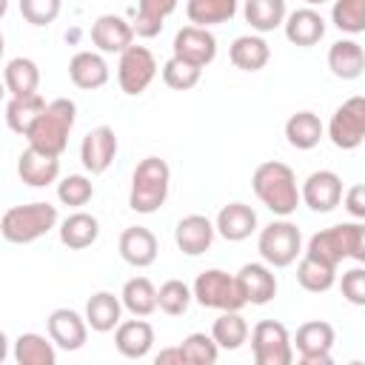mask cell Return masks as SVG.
<instances>
[{
	"instance_id": "1",
	"label": "cell",
	"mask_w": 365,
	"mask_h": 365,
	"mask_svg": "<svg viewBox=\"0 0 365 365\" xmlns=\"http://www.w3.org/2000/svg\"><path fill=\"white\" fill-rule=\"evenodd\" d=\"M251 188L257 200L277 217H291L299 205V185L291 165L279 160H265L251 174Z\"/></svg>"
},
{
	"instance_id": "2",
	"label": "cell",
	"mask_w": 365,
	"mask_h": 365,
	"mask_svg": "<svg viewBox=\"0 0 365 365\" xmlns=\"http://www.w3.org/2000/svg\"><path fill=\"white\" fill-rule=\"evenodd\" d=\"M74 120H77L74 100L57 97V100H51V103L43 106V111L37 114V120L31 123V128L26 131V140H29L31 148L60 157L66 151V145H68V134L74 128Z\"/></svg>"
},
{
	"instance_id": "3",
	"label": "cell",
	"mask_w": 365,
	"mask_h": 365,
	"mask_svg": "<svg viewBox=\"0 0 365 365\" xmlns=\"http://www.w3.org/2000/svg\"><path fill=\"white\" fill-rule=\"evenodd\" d=\"M305 254L314 259H322L334 268L342 259L365 262V225L356 220V222H339V225L322 228L308 240Z\"/></svg>"
},
{
	"instance_id": "4",
	"label": "cell",
	"mask_w": 365,
	"mask_h": 365,
	"mask_svg": "<svg viewBox=\"0 0 365 365\" xmlns=\"http://www.w3.org/2000/svg\"><path fill=\"white\" fill-rule=\"evenodd\" d=\"M171 188V168L160 157H145L137 163L131 174V191H128V208L137 214H154L168 200Z\"/></svg>"
},
{
	"instance_id": "5",
	"label": "cell",
	"mask_w": 365,
	"mask_h": 365,
	"mask_svg": "<svg viewBox=\"0 0 365 365\" xmlns=\"http://www.w3.org/2000/svg\"><path fill=\"white\" fill-rule=\"evenodd\" d=\"M57 205L51 202H26L14 205L3 214L0 220V234L3 240L14 245H29L40 237H46L51 228H57Z\"/></svg>"
},
{
	"instance_id": "6",
	"label": "cell",
	"mask_w": 365,
	"mask_h": 365,
	"mask_svg": "<svg viewBox=\"0 0 365 365\" xmlns=\"http://www.w3.org/2000/svg\"><path fill=\"white\" fill-rule=\"evenodd\" d=\"M257 251L265 265L271 268H288L302 254V234L291 220H274L259 231Z\"/></svg>"
},
{
	"instance_id": "7",
	"label": "cell",
	"mask_w": 365,
	"mask_h": 365,
	"mask_svg": "<svg viewBox=\"0 0 365 365\" xmlns=\"http://www.w3.org/2000/svg\"><path fill=\"white\" fill-rule=\"evenodd\" d=\"M191 297L202 308H214V311H240V308H245V297L240 291L237 277H231L222 268L202 271L191 285Z\"/></svg>"
},
{
	"instance_id": "8",
	"label": "cell",
	"mask_w": 365,
	"mask_h": 365,
	"mask_svg": "<svg viewBox=\"0 0 365 365\" xmlns=\"http://www.w3.org/2000/svg\"><path fill=\"white\" fill-rule=\"evenodd\" d=\"M248 334H251V354L257 365H291L294 362L291 334L282 322L259 319Z\"/></svg>"
},
{
	"instance_id": "9",
	"label": "cell",
	"mask_w": 365,
	"mask_h": 365,
	"mask_svg": "<svg viewBox=\"0 0 365 365\" xmlns=\"http://www.w3.org/2000/svg\"><path fill=\"white\" fill-rule=\"evenodd\" d=\"M328 137L336 148L342 151H354L362 145L365 140V97H348L342 106H336V111L331 114L328 123Z\"/></svg>"
},
{
	"instance_id": "10",
	"label": "cell",
	"mask_w": 365,
	"mask_h": 365,
	"mask_svg": "<svg viewBox=\"0 0 365 365\" xmlns=\"http://www.w3.org/2000/svg\"><path fill=\"white\" fill-rule=\"evenodd\" d=\"M154 77H157V60H154L151 48L131 43L125 51H120L117 83H120L123 94H128V97L143 94V91L151 86Z\"/></svg>"
},
{
	"instance_id": "11",
	"label": "cell",
	"mask_w": 365,
	"mask_h": 365,
	"mask_svg": "<svg viewBox=\"0 0 365 365\" xmlns=\"http://www.w3.org/2000/svg\"><path fill=\"white\" fill-rule=\"evenodd\" d=\"M336 342L334 325L325 319H311L297 328L291 345H297V356L302 365H331V348Z\"/></svg>"
},
{
	"instance_id": "12",
	"label": "cell",
	"mask_w": 365,
	"mask_h": 365,
	"mask_svg": "<svg viewBox=\"0 0 365 365\" xmlns=\"http://www.w3.org/2000/svg\"><path fill=\"white\" fill-rule=\"evenodd\" d=\"M299 202H305L317 214H328L342 202V177L336 171L319 168L305 177L299 188Z\"/></svg>"
},
{
	"instance_id": "13",
	"label": "cell",
	"mask_w": 365,
	"mask_h": 365,
	"mask_svg": "<svg viewBox=\"0 0 365 365\" xmlns=\"http://www.w3.org/2000/svg\"><path fill=\"white\" fill-rule=\"evenodd\" d=\"M174 57L180 60H188L200 68H205L208 63H214L217 57V37L202 29V26H182L177 34H174V46H171Z\"/></svg>"
},
{
	"instance_id": "14",
	"label": "cell",
	"mask_w": 365,
	"mask_h": 365,
	"mask_svg": "<svg viewBox=\"0 0 365 365\" xmlns=\"http://www.w3.org/2000/svg\"><path fill=\"white\" fill-rule=\"evenodd\" d=\"M117 157V134L111 125L91 128L80 143V163L88 174H103Z\"/></svg>"
},
{
	"instance_id": "15",
	"label": "cell",
	"mask_w": 365,
	"mask_h": 365,
	"mask_svg": "<svg viewBox=\"0 0 365 365\" xmlns=\"http://www.w3.org/2000/svg\"><path fill=\"white\" fill-rule=\"evenodd\" d=\"M46 331H48V339L63 351H80L88 339L86 317H80L71 308H54L46 319Z\"/></svg>"
},
{
	"instance_id": "16",
	"label": "cell",
	"mask_w": 365,
	"mask_h": 365,
	"mask_svg": "<svg viewBox=\"0 0 365 365\" xmlns=\"http://www.w3.org/2000/svg\"><path fill=\"white\" fill-rule=\"evenodd\" d=\"M234 277L240 282L245 305H268L277 297V277L265 262H245Z\"/></svg>"
},
{
	"instance_id": "17",
	"label": "cell",
	"mask_w": 365,
	"mask_h": 365,
	"mask_svg": "<svg viewBox=\"0 0 365 365\" xmlns=\"http://www.w3.org/2000/svg\"><path fill=\"white\" fill-rule=\"evenodd\" d=\"M91 43L103 54H120L134 43V29L120 14H100L91 23Z\"/></svg>"
},
{
	"instance_id": "18",
	"label": "cell",
	"mask_w": 365,
	"mask_h": 365,
	"mask_svg": "<svg viewBox=\"0 0 365 365\" xmlns=\"http://www.w3.org/2000/svg\"><path fill=\"white\" fill-rule=\"evenodd\" d=\"M282 31L288 37V43L299 46V48H311L325 37V20L317 9L305 6V9H294L291 14H285L282 20Z\"/></svg>"
},
{
	"instance_id": "19",
	"label": "cell",
	"mask_w": 365,
	"mask_h": 365,
	"mask_svg": "<svg viewBox=\"0 0 365 365\" xmlns=\"http://www.w3.org/2000/svg\"><path fill=\"white\" fill-rule=\"evenodd\" d=\"M17 177L31 188H46V185L57 182V177H60V157L29 145L17 157Z\"/></svg>"
},
{
	"instance_id": "20",
	"label": "cell",
	"mask_w": 365,
	"mask_h": 365,
	"mask_svg": "<svg viewBox=\"0 0 365 365\" xmlns=\"http://www.w3.org/2000/svg\"><path fill=\"white\" fill-rule=\"evenodd\" d=\"M214 222L208 220V217H202V214H188V217H182L180 222H177V228H174V242H177V248L182 251V254H188V257H200V254H205L208 248H211V242H214Z\"/></svg>"
},
{
	"instance_id": "21",
	"label": "cell",
	"mask_w": 365,
	"mask_h": 365,
	"mask_svg": "<svg viewBox=\"0 0 365 365\" xmlns=\"http://www.w3.org/2000/svg\"><path fill=\"white\" fill-rule=\"evenodd\" d=\"M214 231L228 242H242L257 231V211L245 202H228L214 220Z\"/></svg>"
},
{
	"instance_id": "22",
	"label": "cell",
	"mask_w": 365,
	"mask_h": 365,
	"mask_svg": "<svg viewBox=\"0 0 365 365\" xmlns=\"http://www.w3.org/2000/svg\"><path fill=\"white\" fill-rule=\"evenodd\" d=\"M120 257L134 265V268H148L154 265L157 254H160V245H157V237L143 228V225H128L123 234H120Z\"/></svg>"
},
{
	"instance_id": "23",
	"label": "cell",
	"mask_w": 365,
	"mask_h": 365,
	"mask_svg": "<svg viewBox=\"0 0 365 365\" xmlns=\"http://www.w3.org/2000/svg\"><path fill=\"white\" fill-rule=\"evenodd\" d=\"M114 345L125 359H143L154 345V328L151 322L140 319H120L114 328Z\"/></svg>"
},
{
	"instance_id": "24",
	"label": "cell",
	"mask_w": 365,
	"mask_h": 365,
	"mask_svg": "<svg viewBox=\"0 0 365 365\" xmlns=\"http://www.w3.org/2000/svg\"><path fill=\"white\" fill-rule=\"evenodd\" d=\"M68 77L77 88L83 91H94V88H103L111 77L108 71V63L103 60V54L97 51H77L71 60H68Z\"/></svg>"
},
{
	"instance_id": "25",
	"label": "cell",
	"mask_w": 365,
	"mask_h": 365,
	"mask_svg": "<svg viewBox=\"0 0 365 365\" xmlns=\"http://www.w3.org/2000/svg\"><path fill=\"white\" fill-rule=\"evenodd\" d=\"M328 68L339 80L362 77V71H365V51H362V46L356 40H351V37H342V40L331 43V48H328Z\"/></svg>"
},
{
	"instance_id": "26",
	"label": "cell",
	"mask_w": 365,
	"mask_h": 365,
	"mask_svg": "<svg viewBox=\"0 0 365 365\" xmlns=\"http://www.w3.org/2000/svg\"><path fill=\"white\" fill-rule=\"evenodd\" d=\"M120 317H123V302L111 291H97V294L88 297V302H86V325L91 331L108 334V331L117 328Z\"/></svg>"
},
{
	"instance_id": "27",
	"label": "cell",
	"mask_w": 365,
	"mask_h": 365,
	"mask_svg": "<svg viewBox=\"0 0 365 365\" xmlns=\"http://www.w3.org/2000/svg\"><path fill=\"white\" fill-rule=\"evenodd\" d=\"M177 0H137V17L131 20V29L137 37L151 40L163 31L165 20L174 14Z\"/></svg>"
},
{
	"instance_id": "28",
	"label": "cell",
	"mask_w": 365,
	"mask_h": 365,
	"mask_svg": "<svg viewBox=\"0 0 365 365\" xmlns=\"http://www.w3.org/2000/svg\"><path fill=\"white\" fill-rule=\"evenodd\" d=\"M3 86L11 97H29L40 88V68L31 57H14L3 68Z\"/></svg>"
},
{
	"instance_id": "29",
	"label": "cell",
	"mask_w": 365,
	"mask_h": 365,
	"mask_svg": "<svg viewBox=\"0 0 365 365\" xmlns=\"http://www.w3.org/2000/svg\"><path fill=\"white\" fill-rule=\"evenodd\" d=\"M322 134H325V125L314 111H297L285 120V140L291 148L311 151L319 145Z\"/></svg>"
},
{
	"instance_id": "30",
	"label": "cell",
	"mask_w": 365,
	"mask_h": 365,
	"mask_svg": "<svg viewBox=\"0 0 365 365\" xmlns=\"http://www.w3.org/2000/svg\"><path fill=\"white\" fill-rule=\"evenodd\" d=\"M57 231H60V242H63L66 248L83 251V248H88V245L97 242V237H100V222H97V217H91V214H86V211H74V214H68V217L60 222Z\"/></svg>"
},
{
	"instance_id": "31",
	"label": "cell",
	"mask_w": 365,
	"mask_h": 365,
	"mask_svg": "<svg viewBox=\"0 0 365 365\" xmlns=\"http://www.w3.org/2000/svg\"><path fill=\"white\" fill-rule=\"evenodd\" d=\"M228 57L242 71H259L271 60V46L259 34H240L228 48Z\"/></svg>"
},
{
	"instance_id": "32",
	"label": "cell",
	"mask_w": 365,
	"mask_h": 365,
	"mask_svg": "<svg viewBox=\"0 0 365 365\" xmlns=\"http://www.w3.org/2000/svg\"><path fill=\"white\" fill-rule=\"evenodd\" d=\"M248 331L251 328H248V322L240 311H222L211 325V339L222 351H237L248 342Z\"/></svg>"
},
{
	"instance_id": "33",
	"label": "cell",
	"mask_w": 365,
	"mask_h": 365,
	"mask_svg": "<svg viewBox=\"0 0 365 365\" xmlns=\"http://www.w3.org/2000/svg\"><path fill=\"white\" fill-rule=\"evenodd\" d=\"M120 302L128 314L148 317L157 311V288L148 277H131L120 291Z\"/></svg>"
},
{
	"instance_id": "34",
	"label": "cell",
	"mask_w": 365,
	"mask_h": 365,
	"mask_svg": "<svg viewBox=\"0 0 365 365\" xmlns=\"http://www.w3.org/2000/svg\"><path fill=\"white\" fill-rule=\"evenodd\" d=\"M242 14L257 34H268L282 26L288 11H285V0H245Z\"/></svg>"
},
{
	"instance_id": "35",
	"label": "cell",
	"mask_w": 365,
	"mask_h": 365,
	"mask_svg": "<svg viewBox=\"0 0 365 365\" xmlns=\"http://www.w3.org/2000/svg\"><path fill=\"white\" fill-rule=\"evenodd\" d=\"M14 359H17V365H54L57 351H54L51 339L29 331L14 339Z\"/></svg>"
},
{
	"instance_id": "36",
	"label": "cell",
	"mask_w": 365,
	"mask_h": 365,
	"mask_svg": "<svg viewBox=\"0 0 365 365\" xmlns=\"http://www.w3.org/2000/svg\"><path fill=\"white\" fill-rule=\"evenodd\" d=\"M185 14L191 26H220L237 14V0H188Z\"/></svg>"
},
{
	"instance_id": "37",
	"label": "cell",
	"mask_w": 365,
	"mask_h": 365,
	"mask_svg": "<svg viewBox=\"0 0 365 365\" xmlns=\"http://www.w3.org/2000/svg\"><path fill=\"white\" fill-rule=\"evenodd\" d=\"M43 106H46V100L40 97V91L37 94H29V97H11L6 103V125L14 134H23L26 137V131L31 128V123L37 120V114L43 111Z\"/></svg>"
},
{
	"instance_id": "38",
	"label": "cell",
	"mask_w": 365,
	"mask_h": 365,
	"mask_svg": "<svg viewBox=\"0 0 365 365\" xmlns=\"http://www.w3.org/2000/svg\"><path fill=\"white\" fill-rule=\"evenodd\" d=\"M297 282H299L305 291H311V294H322V291L334 288V282H336V268L305 254V257L299 259V265H297Z\"/></svg>"
},
{
	"instance_id": "39",
	"label": "cell",
	"mask_w": 365,
	"mask_h": 365,
	"mask_svg": "<svg viewBox=\"0 0 365 365\" xmlns=\"http://www.w3.org/2000/svg\"><path fill=\"white\" fill-rule=\"evenodd\" d=\"M177 348L182 354V365H214L220 356V348L211 339V334H200V331L188 334Z\"/></svg>"
},
{
	"instance_id": "40",
	"label": "cell",
	"mask_w": 365,
	"mask_h": 365,
	"mask_svg": "<svg viewBox=\"0 0 365 365\" xmlns=\"http://www.w3.org/2000/svg\"><path fill=\"white\" fill-rule=\"evenodd\" d=\"M191 288L182 282V279H165L160 288H157V308L168 317H180L188 311L191 305Z\"/></svg>"
},
{
	"instance_id": "41",
	"label": "cell",
	"mask_w": 365,
	"mask_h": 365,
	"mask_svg": "<svg viewBox=\"0 0 365 365\" xmlns=\"http://www.w3.org/2000/svg\"><path fill=\"white\" fill-rule=\"evenodd\" d=\"M200 77H202V68H200V66H194V63H188V60H180V57H174V54H171V60L163 63V83H165L168 88H174V91H188V88H194V86L200 83Z\"/></svg>"
},
{
	"instance_id": "42",
	"label": "cell",
	"mask_w": 365,
	"mask_h": 365,
	"mask_svg": "<svg viewBox=\"0 0 365 365\" xmlns=\"http://www.w3.org/2000/svg\"><path fill=\"white\" fill-rule=\"evenodd\" d=\"M331 20L345 34H362L365 31V0H334Z\"/></svg>"
},
{
	"instance_id": "43",
	"label": "cell",
	"mask_w": 365,
	"mask_h": 365,
	"mask_svg": "<svg viewBox=\"0 0 365 365\" xmlns=\"http://www.w3.org/2000/svg\"><path fill=\"white\" fill-rule=\"evenodd\" d=\"M91 197H94V185H91V180L83 177V174H68V177H63V180L57 182V200H60L63 205H68V208H80V205H86Z\"/></svg>"
},
{
	"instance_id": "44",
	"label": "cell",
	"mask_w": 365,
	"mask_h": 365,
	"mask_svg": "<svg viewBox=\"0 0 365 365\" xmlns=\"http://www.w3.org/2000/svg\"><path fill=\"white\" fill-rule=\"evenodd\" d=\"M63 9V0H20V14L26 23L43 29V26H51L57 20Z\"/></svg>"
},
{
	"instance_id": "45",
	"label": "cell",
	"mask_w": 365,
	"mask_h": 365,
	"mask_svg": "<svg viewBox=\"0 0 365 365\" xmlns=\"http://www.w3.org/2000/svg\"><path fill=\"white\" fill-rule=\"evenodd\" d=\"M339 288H342V297L351 305H365V268L362 265H354L351 271H345Z\"/></svg>"
},
{
	"instance_id": "46",
	"label": "cell",
	"mask_w": 365,
	"mask_h": 365,
	"mask_svg": "<svg viewBox=\"0 0 365 365\" xmlns=\"http://www.w3.org/2000/svg\"><path fill=\"white\" fill-rule=\"evenodd\" d=\"M342 200H345V208L354 220H365V185L356 182L351 185L348 191H342Z\"/></svg>"
},
{
	"instance_id": "47",
	"label": "cell",
	"mask_w": 365,
	"mask_h": 365,
	"mask_svg": "<svg viewBox=\"0 0 365 365\" xmlns=\"http://www.w3.org/2000/svg\"><path fill=\"white\" fill-rule=\"evenodd\" d=\"M154 362L157 365H182V354H180V348H163L157 356H154Z\"/></svg>"
},
{
	"instance_id": "48",
	"label": "cell",
	"mask_w": 365,
	"mask_h": 365,
	"mask_svg": "<svg viewBox=\"0 0 365 365\" xmlns=\"http://www.w3.org/2000/svg\"><path fill=\"white\" fill-rule=\"evenodd\" d=\"M9 356V336L3 334V328H0V362Z\"/></svg>"
},
{
	"instance_id": "49",
	"label": "cell",
	"mask_w": 365,
	"mask_h": 365,
	"mask_svg": "<svg viewBox=\"0 0 365 365\" xmlns=\"http://www.w3.org/2000/svg\"><path fill=\"white\" fill-rule=\"evenodd\" d=\"M6 11H9V0H0V17H6Z\"/></svg>"
},
{
	"instance_id": "50",
	"label": "cell",
	"mask_w": 365,
	"mask_h": 365,
	"mask_svg": "<svg viewBox=\"0 0 365 365\" xmlns=\"http://www.w3.org/2000/svg\"><path fill=\"white\" fill-rule=\"evenodd\" d=\"M308 6H322V3H328V0H305Z\"/></svg>"
},
{
	"instance_id": "51",
	"label": "cell",
	"mask_w": 365,
	"mask_h": 365,
	"mask_svg": "<svg viewBox=\"0 0 365 365\" xmlns=\"http://www.w3.org/2000/svg\"><path fill=\"white\" fill-rule=\"evenodd\" d=\"M3 51H6V40H3V34H0V57H3Z\"/></svg>"
},
{
	"instance_id": "52",
	"label": "cell",
	"mask_w": 365,
	"mask_h": 365,
	"mask_svg": "<svg viewBox=\"0 0 365 365\" xmlns=\"http://www.w3.org/2000/svg\"><path fill=\"white\" fill-rule=\"evenodd\" d=\"M3 94H6V86H3V80H0V100H3Z\"/></svg>"
}]
</instances>
